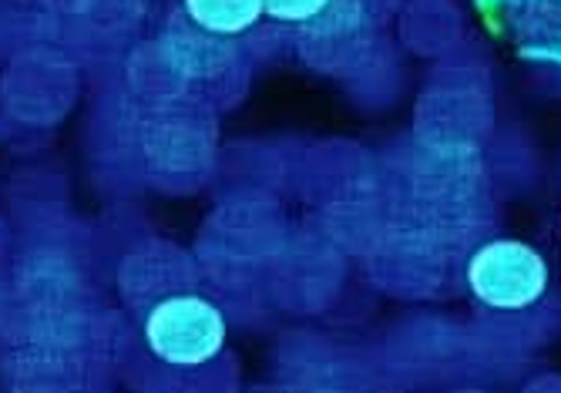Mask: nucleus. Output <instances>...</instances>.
I'll return each instance as SVG.
<instances>
[{"mask_svg":"<svg viewBox=\"0 0 561 393\" xmlns=\"http://www.w3.org/2000/svg\"><path fill=\"white\" fill-rule=\"evenodd\" d=\"M468 282L474 297L494 310H525L541 300L548 286V266L531 245L497 239L474 253Z\"/></svg>","mask_w":561,"mask_h":393,"instance_id":"obj_1","label":"nucleus"},{"mask_svg":"<svg viewBox=\"0 0 561 393\" xmlns=\"http://www.w3.org/2000/svg\"><path fill=\"white\" fill-rule=\"evenodd\" d=\"M148 347L159 360L195 367L222 350L226 320L222 313L198 297H172L159 303L148 316Z\"/></svg>","mask_w":561,"mask_h":393,"instance_id":"obj_2","label":"nucleus"},{"mask_svg":"<svg viewBox=\"0 0 561 393\" xmlns=\"http://www.w3.org/2000/svg\"><path fill=\"white\" fill-rule=\"evenodd\" d=\"M474 8L518 58L561 68V0H474Z\"/></svg>","mask_w":561,"mask_h":393,"instance_id":"obj_3","label":"nucleus"},{"mask_svg":"<svg viewBox=\"0 0 561 393\" xmlns=\"http://www.w3.org/2000/svg\"><path fill=\"white\" fill-rule=\"evenodd\" d=\"M195 24L213 34H242L263 14V0H185Z\"/></svg>","mask_w":561,"mask_h":393,"instance_id":"obj_4","label":"nucleus"},{"mask_svg":"<svg viewBox=\"0 0 561 393\" xmlns=\"http://www.w3.org/2000/svg\"><path fill=\"white\" fill-rule=\"evenodd\" d=\"M330 0H263V11L276 21H310L317 18Z\"/></svg>","mask_w":561,"mask_h":393,"instance_id":"obj_5","label":"nucleus"}]
</instances>
